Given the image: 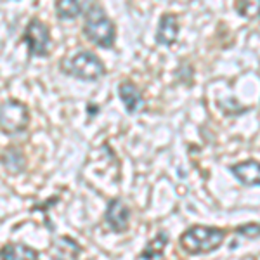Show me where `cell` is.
I'll use <instances>...</instances> for the list:
<instances>
[{
	"instance_id": "obj_3",
	"label": "cell",
	"mask_w": 260,
	"mask_h": 260,
	"mask_svg": "<svg viewBox=\"0 0 260 260\" xmlns=\"http://www.w3.org/2000/svg\"><path fill=\"white\" fill-rule=\"evenodd\" d=\"M61 70L66 75H71V77L85 82L99 80L106 73L103 61L94 52H89V50H80L75 56L61 61Z\"/></svg>"
},
{
	"instance_id": "obj_5",
	"label": "cell",
	"mask_w": 260,
	"mask_h": 260,
	"mask_svg": "<svg viewBox=\"0 0 260 260\" xmlns=\"http://www.w3.org/2000/svg\"><path fill=\"white\" fill-rule=\"evenodd\" d=\"M23 42L26 44L30 56H47L50 33L49 26L40 19H31L23 33Z\"/></svg>"
},
{
	"instance_id": "obj_4",
	"label": "cell",
	"mask_w": 260,
	"mask_h": 260,
	"mask_svg": "<svg viewBox=\"0 0 260 260\" xmlns=\"http://www.w3.org/2000/svg\"><path fill=\"white\" fill-rule=\"evenodd\" d=\"M30 123V113L28 108L23 103L14 99H9L2 103V110H0V127L6 136H14L23 130H26Z\"/></svg>"
},
{
	"instance_id": "obj_12",
	"label": "cell",
	"mask_w": 260,
	"mask_h": 260,
	"mask_svg": "<svg viewBox=\"0 0 260 260\" xmlns=\"http://www.w3.org/2000/svg\"><path fill=\"white\" fill-rule=\"evenodd\" d=\"M83 11V4L77 0H59L56 2V12L61 19H73Z\"/></svg>"
},
{
	"instance_id": "obj_9",
	"label": "cell",
	"mask_w": 260,
	"mask_h": 260,
	"mask_svg": "<svg viewBox=\"0 0 260 260\" xmlns=\"http://www.w3.org/2000/svg\"><path fill=\"white\" fill-rule=\"evenodd\" d=\"M179 37V21L174 14H165L160 19L156 40L161 45H172Z\"/></svg>"
},
{
	"instance_id": "obj_2",
	"label": "cell",
	"mask_w": 260,
	"mask_h": 260,
	"mask_svg": "<svg viewBox=\"0 0 260 260\" xmlns=\"http://www.w3.org/2000/svg\"><path fill=\"white\" fill-rule=\"evenodd\" d=\"M225 233L219 228H207V225H192L182 233L180 246L191 255L210 253L224 243Z\"/></svg>"
},
{
	"instance_id": "obj_6",
	"label": "cell",
	"mask_w": 260,
	"mask_h": 260,
	"mask_svg": "<svg viewBox=\"0 0 260 260\" xmlns=\"http://www.w3.org/2000/svg\"><path fill=\"white\" fill-rule=\"evenodd\" d=\"M108 225L115 233H125L128 229V219H130V208L125 205L123 200L115 198L108 203L106 213H104Z\"/></svg>"
},
{
	"instance_id": "obj_15",
	"label": "cell",
	"mask_w": 260,
	"mask_h": 260,
	"mask_svg": "<svg viewBox=\"0 0 260 260\" xmlns=\"http://www.w3.org/2000/svg\"><path fill=\"white\" fill-rule=\"evenodd\" d=\"M236 233L245 238H248V240H255V238L260 236V225L258 224H246V225L238 228Z\"/></svg>"
},
{
	"instance_id": "obj_10",
	"label": "cell",
	"mask_w": 260,
	"mask_h": 260,
	"mask_svg": "<svg viewBox=\"0 0 260 260\" xmlns=\"http://www.w3.org/2000/svg\"><path fill=\"white\" fill-rule=\"evenodd\" d=\"M2 260H39V251L21 243H9L2 248Z\"/></svg>"
},
{
	"instance_id": "obj_7",
	"label": "cell",
	"mask_w": 260,
	"mask_h": 260,
	"mask_svg": "<svg viewBox=\"0 0 260 260\" xmlns=\"http://www.w3.org/2000/svg\"><path fill=\"white\" fill-rule=\"evenodd\" d=\"M233 175L245 186H260V163L248 160L231 167Z\"/></svg>"
},
{
	"instance_id": "obj_13",
	"label": "cell",
	"mask_w": 260,
	"mask_h": 260,
	"mask_svg": "<svg viewBox=\"0 0 260 260\" xmlns=\"http://www.w3.org/2000/svg\"><path fill=\"white\" fill-rule=\"evenodd\" d=\"M169 243V238H167V233H160L156 238H154L153 241H149V245L146 246L144 253H142V258L146 260H153L156 257H161L163 253V248H165V245Z\"/></svg>"
},
{
	"instance_id": "obj_1",
	"label": "cell",
	"mask_w": 260,
	"mask_h": 260,
	"mask_svg": "<svg viewBox=\"0 0 260 260\" xmlns=\"http://www.w3.org/2000/svg\"><path fill=\"white\" fill-rule=\"evenodd\" d=\"M83 33L90 42L103 49H110L115 44V24L108 18L106 11L99 4H90L85 12V24H83Z\"/></svg>"
},
{
	"instance_id": "obj_11",
	"label": "cell",
	"mask_w": 260,
	"mask_h": 260,
	"mask_svg": "<svg viewBox=\"0 0 260 260\" xmlns=\"http://www.w3.org/2000/svg\"><path fill=\"white\" fill-rule=\"evenodd\" d=\"M2 163L11 174H19V172L24 170V158L23 153L16 148H7L4 149L2 154Z\"/></svg>"
},
{
	"instance_id": "obj_14",
	"label": "cell",
	"mask_w": 260,
	"mask_h": 260,
	"mask_svg": "<svg viewBox=\"0 0 260 260\" xmlns=\"http://www.w3.org/2000/svg\"><path fill=\"white\" fill-rule=\"evenodd\" d=\"M236 11L248 19L260 18V2H238Z\"/></svg>"
},
{
	"instance_id": "obj_16",
	"label": "cell",
	"mask_w": 260,
	"mask_h": 260,
	"mask_svg": "<svg viewBox=\"0 0 260 260\" xmlns=\"http://www.w3.org/2000/svg\"><path fill=\"white\" fill-rule=\"evenodd\" d=\"M240 260H255L253 257H243V258H240Z\"/></svg>"
},
{
	"instance_id": "obj_8",
	"label": "cell",
	"mask_w": 260,
	"mask_h": 260,
	"mask_svg": "<svg viewBox=\"0 0 260 260\" xmlns=\"http://www.w3.org/2000/svg\"><path fill=\"white\" fill-rule=\"evenodd\" d=\"M118 94H120V99L123 103L125 110H127L130 115L132 113H137L144 106V99H142L139 89H137L134 83L130 82H123L118 85Z\"/></svg>"
}]
</instances>
